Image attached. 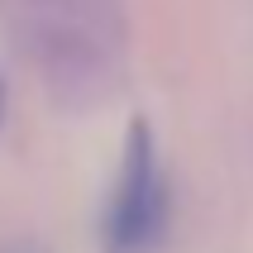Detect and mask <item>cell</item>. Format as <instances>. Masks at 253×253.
Listing matches in <instances>:
<instances>
[{"instance_id":"7a4b0ae2","label":"cell","mask_w":253,"mask_h":253,"mask_svg":"<svg viewBox=\"0 0 253 253\" xmlns=\"http://www.w3.org/2000/svg\"><path fill=\"white\" fill-rule=\"evenodd\" d=\"M163 225H168V186L158 172L153 125L134 115V125L125 129V163L105 211V253H148L163 239Z\"/></svg>"},{"instance_id":"6da1fadb","label":"cell","mask_w":253,"mask_h":253,"mask_svg":"<svg viewBox=\"0 0 253 253\" xmlns=\"http://www.w3.org/2000/svg\"><path fill=\"white\" fill-rule=\"evenodd\" d=\"M110 0H10L14 34L62 105H91L110 86Z\"/></svg>"},{"instance_id":"3957f363","label":"cell","mask_w":253,"mask_h":253,"mask_svg":"<svg viewBox=\"0 0 253 253\" xmlns=\"http://www.w3.org/2000/svg\"><path fill=\"white\" fill-rule=\"evenodd\" d=\"M0 125H5V82H0Z\"/></svg>"},{"instance_id":"277c9868","label":"cell","mask_w":253,"mask_h":253,"mask_svg":"<svg viewBox=\"0 0 253 253\" xmlns=\"http://www.w3.org/2000/svg\"><path fill=\"white\" fill-rule=\"evenodd\" d=\"M10 253H39V249H10Z\"/></svg>"}]
</instances>
